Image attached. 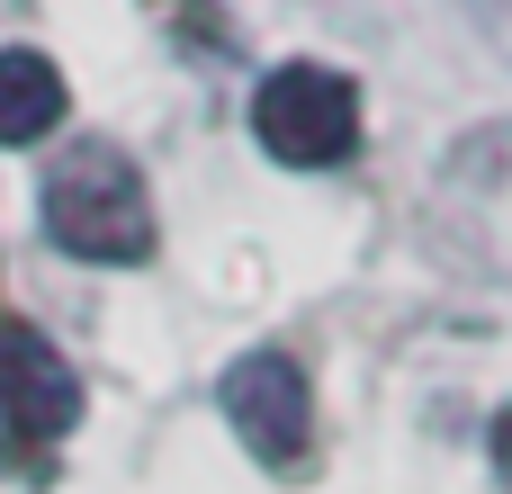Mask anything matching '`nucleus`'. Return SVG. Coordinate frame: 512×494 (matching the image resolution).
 I'll list each match as a JSON object with an SVG mask.
<instances>
[{
	"mask_svg": "<svg viewBox=\"0 0 512 494\" xmlns=\"http://www.w3.org/2000/svg\"><path fill=\"white\" fill-rule=\"evenodd\" d=\"M45 234L72 252V261H99V270H135L153 261L162 225H153V189L144 171L117 153V144H72L54 171H45Z\"/></svg>",
	"mask_w": 512,
	"mask_h": 494,
	"instance_id": "1",
	"label": "nucleus"
},
{
	"mask_svg": "<svg viewBox=\"0 0 512 494\" xmlns=\"http://www.w3.org/2000/svg\"><path fill=\"white\" fill-rule=\"evenodd\" d=\"M252 135L288 171H333V162L360 153V90L324 63H279L252 90Z\"/></svg>",
	"mask_w": 512,
	"mask_h": 494,
	"instance_id": "2",
	"label": "nucleus"
},
{
	"mask_svg": "<svg viewBox=\"0 0 512 494\" xmlns=\"http://www.w3.org/2000/svg\"><path fill=\"white\" fill-rule=\"evenodd\" d=\"M225 423L243 432V450L270 468V477H306V450H315V396H306V369L288 351H243L225 369Z\"/></svg>",
	"mask_w": 512,
	"mask_h": 494,
	"instance_id": "3",
	"label": "nucleus"
},
{
	"mask_svg": "<svg viewBox=\"0 0 512 494\" xmlns=\"http://www.w3.org/2000/svg\"><path fill=\"white\" fill-rule=\"evenodd\" d=\"M0 423L18 441H63L81 423V378L36 324H0Z\"/></svg>",
	"mask_w": 512,
	"mask_h": 494,
	"instance_id": "4",
	"label": "nucleus"
},
{
	"mask_svg": "<svg viewBox=\"0 0 512 494\" xmlns=\"http://www.w3.org/2000/svg\"><path fill=\"white\" fill-rule=\"evenodd\" d=\"M63 108H72L63 72H54L36 45H9V54H0V144H45V135L63 126Z\"/></svg>",
	"mask_w": 512,
	"mask_h": 494,
	"instance_id": "5",
	"label": "nucleus"
}]
</instances>
